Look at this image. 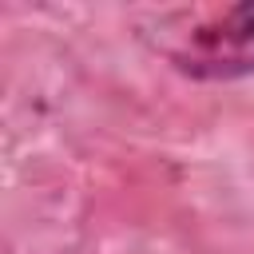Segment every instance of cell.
Wrapping results in <instances>:
<instances>
[{
    "mask_svg": "<svg viewBox=\"0 0 254 254\" xmlns=\"http://www.w3.org/2000/svg\"><path fill=\"white\" fill-rule=\"evenodd\" d=\"M155 48L187 75L234 79L254 71V4L183 8L159 16Z\"/></svg>",
    "mask_w": 254,
    "mask_h": 254,
    "instance_id": "obj_1",
    "label": "cell"
}]
</instances>
